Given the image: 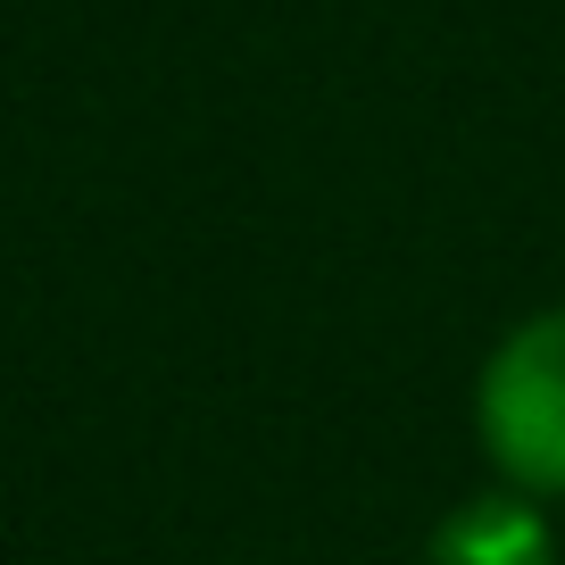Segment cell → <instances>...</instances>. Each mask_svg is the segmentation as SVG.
<instances>
[{
  "label": "cell",
  "mask_w": 565,
  "mask_h": 565,
  "mask_svg": "<svg viewBox=\"0 0 565 565\" xmlns=\"http://www.w3.org/2000/svg\"><path fill=\"white\" fill-rule=\"evenodd\" d=\"M475 433L532 499H565V308L524 317L475 383Z\"/></svg>",
  "instance_id": "6da1fadb"
},
{
  "label": "cell",
  "mask_w": 565,
  "mask_h": 565,
  "mask_svg": "<svg viewBox=\"0 0 565 565\" xmlns=\"http://www.w3.org/2000/svg\"><path fill=\"white\" fill-rule=\"evenodd\" d=\"M433 565H557V541L541 524L532 491H482L433 532Z\"/></svg>",
  "instance_id": "7a4b0ae2"
}]
</instances>
